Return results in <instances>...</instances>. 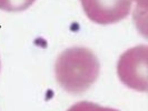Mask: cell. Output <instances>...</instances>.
Here are the masks:
<instances>
[{
	"label": "cell",
	"mask_w": 148,
	"mask_h": 111,
	"mask_svg": "<svg viewBox=\"0 0 148 111\" xmlns=\"http://www.w3.org/2000/svg\"><path fill=\"white\" fill-rule=\"evenodd\" d=\"M100 62L86 47H71L60 52L55 62L57 83L70 95H82L97 81Z\"/></svg>",
	"instance_id": "obj_1"
},
{
	"label": "cell",
	"mask_w": 148,
	"mask_h": 111,
	"mask_svg": "<svg viewBox=\"0 0 148 111\" xmlns=\"http://www.w3.org/2000/svg\"><path fill=\"white\" fill-rule=\"evenodd\" d=\"M117 76L127 88L147 92L148 90V47L139 44L123 52L117 61Z\"/></svg>",
	"instance_id": "obj_2"
},
{
	"label": "cell",
	"mask_w": 148,
	"mask_h": 111,
	"mask_svg": "<svg viewBox=\"0 0 148 111\" xmlns=\"http://www.w3.org/2000/svg\"><path fill=\"white\" fill-rule=\"evenodd\" d=\"M82 10L91 22L112 25L129 16L132 0H80Z\"/></svg>",
	"instance_id": "obj_3"
},
{
	"label": "cell",
	"mask_w": 148,
	"mask_h": 111,
	"mask_svg": "<svg viewBox=\"0 0 148 111\" xmlns=\"http://www.w3.org/2000/svg\"><path fill=\"white\" fill-rule=\"evenodd\" d=\"M36 0H0V10L6 12H21L35 3Z\"/></svg>",
	"instance_id": "obj_4"
},
{
	"label": "cell",
	"mask_w": 148,
	"mask_h": 111,
	"mask_svg": "<svg viewBox=\"0 0 148 111\" xmlns=\"http://www.w3.org/2000/svg\"><path fill=\"white\" fill-rule=\"evenodd\" d=\"M134 22L138 32L147 38V7H140L136 5L134 10Z\"/></svg>",
	"instance_id": "obj_5"
},
{
	"label": "cell",
	"mask_w": 148,
	"mask_h": 111,
	"mask_svg": "<svg viewBox=\"0 0 148 111\" xmlns=\"http://www.w3.org/2000/svg\"><path fill=\"white\" fill-rule=\"evenodd\" d=\"M67 111H119L109 107H103L90 101H80L73 104Z\"/></svg>",
	"instance_id": "obj_6"
},
{
	"label": "cell",
	"mask_w": 148,
	"mask_h": 111,
	"mask_svg": "<svg viewBox=\"0 0 148 111\" xmlns=\"http://www.w3.org/2000/svg\"><path fill=\"white\" fill-rule=\"evenodd\" d=\"M133 2H135L137 6L140 7H148V0H132Z\"/></svg>",
	"instance_id": "obj_7"
},
{
	"label": "cell",
	"mask_w": 148,
	"mask_h": 111,
	"mask_svg": "<svg viewBox=\"0 0 148 111\" xmlns=\"http://www.w3.org/2000/svg\"><path fill=\"white\" fill-rule=\"evenodd\" d=\"M0 69H1V61H0Z\"/></svg>",
	"instance_id": "obj_8"
}]
</instances>
